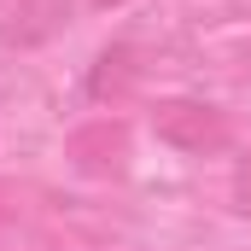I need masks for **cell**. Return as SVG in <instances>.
<instances>
[{"label":"cell","mask_w":251,"mask_h":251,"mask_svg":"<svg viewBox=\"0 0 251 251\" xmlns=\"http://www.w3.org/2000/svg\"><path fill=\"white\" fill-rule=\"evenodd\" d=\"M152 134L176 152H222L234 140L228 111L204 105V100H158L152 105Z\"/></svg>","instance_id":"cell-1"},{"label":"cell","mask_w":251,"mask_h":251,"mask_svg":"<svg viewBox=\"0 0 251 251\" xmlns=\"http://www.w3.org/2000/svg\"><path fill=\"white\" fill-rule=\"evenodd\" d=\"M70 6L76 0H18L0 18V41L6 47H41V41H53L64 24H70Z\"/></svg>","instance_id":"cell-2"},{"label":"cell","mask_w":251,"mask_h":251,"mask_svg":"<svg viewBox=\"0 0 251 251\" xmlns=\"http://www.w3.org/2000/svg\"><path fill=\"white\" fill-rule=\"evenodd\" d=\"M70 158L88 170V176H123V158H128V128L100 117V123L76 128L70 134Z\"/></svg>","instance_id":"cell-3"},{"label":"cell","mask_w":251,"mask_h":251,"mask_svg":"<svg viewBox=\"0 0 251 251\" xmlns=\"http://www.w3.org/2000/svg\"><path fill=\"white\" fill-rule=\"evenodd\" d=\"M134 82H140V53H134L128 41H117V47H105V53L94 59L88 94H94V100H123Z\"/></svg>","instance_id":"cell-4"},{"label":"cell","mask_w":251,"mask_h":251,"mask_svg":"<svg viewBox=\"0 0 251 251\" xmlns=\"http://www.w3.org/2000/svg\"><path fill=\"white\" fill-rule=\"evenodd\" d=\"M234 210L251 216V146H246V158L234 164Z\"/></svg>","instance_id":"cell-5"},{"label":"cell","mask_w":251,"mask_h":251,"mask_svg":"<svg viewBox=\"0 0 251 251\" xmlns=\"http://www.w3.org/2000/svg\"><path fill=\"white\" fill-rule=\"evenodd\" d=\"M88 6H94V12H111V6H123V0H88Z\"/></svg>","instance_id":"cell-6"}]
</instances>
